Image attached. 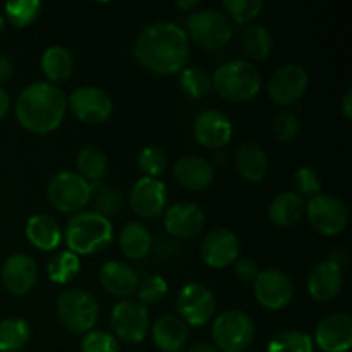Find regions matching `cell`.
Instances as JSON below:
<instances>
[{"label":"cell","mask_w":352,"mask_h":352,"mask_svg":"<svg viewBox=\"0 0 352 352\" xmlns=\"http://www.w3.org/2000/svg\"><path fill=\"white\" fill-rule=\"evenodd\" d=\"M188 33L177 24L153 23L138 34L133 55L141 67L158 76L181 72L189 62Z\"/></svg>","instance_id":"obj_1"},{"label":"cell","mask_w":352,"mask_h":352,"mask_svg":"<svg viewBox=\"0 0 352 352\" xmlns=\"http://www.w3.org/2000/svg\"><path fill=\"white\" fill-rule=\"evenodd\" d=\"M67 96L58 86L45 81L31 82L19 93L16 117L21 126L34 134H48L62 124Z\"/></svg>","instance_id":"obj_2"},{"label":"cell","mask_w":352,"mask_h":352,"mask_svg":"<svg viewBox=\"0 0 352 352\" xmlns=\"http://www.w3.org/2000/svg\"><path fill=\"white\" fill-rule=\"evenodd\" d=\"M65 246L74 254H95L113 239V226L98 212H82L69 219L64 232Z\"/></svg>","instance_id":"obj_3"},{"label":"cell","mask_w":352,"mask_h":352,"mask_svg":"<svg viewBox=\"0 0 352 352\" xmlns=\"http://www.w3.org/2000/svg\"><path fill=\"white\" fill-rule=\"evenodd\" d=\"M212 88L230 102H248L260 93L261 76L251 62L236 58L222 64L213 72Z\"/></svg>","instance_id":"obj_4"},{"label":"cell","mask_w":352,"mask_h":352,"mask_svg":"<svg viewBox=\"0 0 352 352\" xmlns=\"http://www.w3.org/2000/svg\"><path fill=\"white\" fill-rule=\"evenodd\" d=\"M98 302L88 291L79 287L65 289L57 299V315L67 330L88 333L98 322Z\"/></svg>","instance_id":"obj_5"},{"label":"cell","mask_w":352,"mask_h":352,"mask_svg":"<svg viewBox=\"0 0 352 352\" xmlns=\"http://www.w3.org/2000/svg\"><path fill=\"white\" fill-rule=\"evenodd\" d=\"M189 38L205 50H220L232 38L234 30L229 17L215 9L195 10L188 17Z\"/></svg>","instance_id":"obj_6"},{"label":"cell","mask_w":352,"mask_h":352,"mask_svg":"<svg viewBox=\"0 0 352 352\" xmlns=\"http://www.w3.org/2000/svg\"><path fill=\"white\" fill-rule=\"evenodd\" d=\"M212 339L220 351L244 352L254 339L253 320L239 309L223 311L213 322Z\"/></svg>","instance_id":"obj_7"},{"label":"cell","mask_w":352,"mask_h":352,"mask_svg":"<svg viewBox=\"0 0 352 352\" xmlns=\"http://www.w3.org/2000/svg\"><path fill=\"white\" fill-rule=\"evenodd\" d=\"M48 201L62 213H74L91 201V184L76 172H58L47 188Z\"/></svg>","instance_id":"obj_8"},{"label":"cell","mask_w":352,"mask_h":352,"mask_svg":"<svg viewBox=\"0 0 352 352\" xmlns=\"http://www.w3.org/2000/svg\"><path fill=\"white\" fill-rule=\"evenodd\" d=\"M110 327L116 339L127 344L143 342L150 330V313L140 301L124 299L117 302L110 315Z\"/></svg>","instance_id":"obj_9"},{"label":"cell","mask_w":352,"mask_h":352,"mask_svg":"<svg viewBox=\"0 0 352 352\" xmlns=\"http://www.w3.org/2000/svg\"><path fill=\"white\" fill-rule=\"evenodd\" d=\"M305 213L313 229L329 237L342 232L349 222L347 206L332 195H318L309 199Z\"/></svg>","instance_id":"obj_10"},{"label":"cell","mask_w":352,"mask_h":352,"mask_svg":"<svg viewBox=\"0 0 352 352\" xmlns=\"http://www.w3.org/2000/svg\"><path fill=\"white\" fill-rule=\"evenodd\" d=\"M175 306L182 322L191 327H203L215 315L217 301L206 285L191 282L179 291Z\"/></svg>","instance_id":"obj_11"},{"label":"cell","mask_w":352,"mask_h":352,"mask_svg":"<svg viewBox=\"0 0 352 352\" xmlns=\"http://www.w3.org/2000/svg\"><path fill=\"white\" fill-rule=\"evenodd\" d=\"M308 72L299 64L280 65L268 81V95L277 105L291 107L302 100L308 89Z\"/></svg>","instance_id":"obj_12"},{"label":"cell","mask_w":352,"mask_h":352,"mask_svg":"<svg viewBox=\"0 0 352 352\" xmlns=\"http://www.w3.org/2000/svg\"><path fill=\"white\" fill-rule=\"evenodd\" d=\"M67 105L72 116L85 124H102L112 116L113 103L103 89L96 86H81L69 95Z\"/></svg>","instance_id":"obj_13"},{"label":"cell","mask_w":352,"mask_h":352,"mask_svg":"<svg viewBox=\"0 0 352 352\" xmlns=\"http://www.w3.org/2000/svg\"><path fill=\"white\" fill-rule=\"evenodd\" d=\"M253 292L256 301L263 308L278 311L292 301L294 285L287 274L277 270V268H268V270L260 272L258 277L254 278Z\"/></svg>","instance_id":"obj_14"},{"label":"cell","mask_w":352,"mask_h":352,"mask_svg":"<svg viewBox=\"0 0 352 352\" xmlns=\"http://www.w3.org/2000/svg\"><path fill=\"white\" fill-rule=\"evenodd\" d=\"M167 186L160 179L141 177L133 184L129 203L138 217L146 220L158 219L167 206Z\"/></svg>","instance_id":"obj_15"},{"label":"cell","mask_w":352,"mask_h":352,"mask_svg":"<svg viewBox=\"0 0 352 352\" xmlns=\"http://www.w3.org/2000/svg\"><path fill=\"white\" fill-rule=\"evenodd\" d=\"M196 141L210 150H220L232 140V122L223 112L215 109L203 110L198 113L192 126Z\"/></svg>","instance_id":"obj_16"},{"label":"cell","mask_w":352,"mask_h":352,"mask_svg":"<svg viewBox=\"0 0 352 352\" xmlns=\"http://www.w3.org/2000/svg\"><path fill=\"white\" fill-rule=\"evenodd\" d=\"M315 342L323 352H346L352 344V318L349 313H332L318 322Z\"/></svg>","instance_id":"obj_17"},{"label":"cell","mask_w":352,"mask_h":352,"mask_svg":"<svg viewBox=\"0 0 352 352\" xmlns=\"http://www.w3.org/2000/svg\"><path fill=\"white\" fill-rule=\"evenodd\" d=\"M2 284L10 294L24 296L36 285L38 265L30 254L14 253L3 261L0 272Z\"/></svg>","instance_id":"obj_18"},{"label":"cell","mask_w":352,"mask_h":352,"mask_svg":"<svg viewBox=\"0 0 352 352\" xmlns=\"http://www.w3.org/2000/svg\"><path fill=\"white\" fill-rule=\"evenodd\" d=\"M239 237L229 229H217L206 234L201 243V258L208 267L226 268L239 258Z\"/></svg>","instance_id":"obj_19"},{"label":"cell","mask_w":352,"mask_h":352,"mask_svg":"<svg viewBox=\"0 0 352 352\" xmlns=\"http://www.w3.org/2000/svg\"><path fill=\"white\" fill-rule=\"evenodd\" d=\"M165 230L170 236L179 239H189V237L198 236L206 223L205 212L201 206L191 201L175 203L165 213Z\"/></svg>","instance_id":"obj_20"},{"label":"cell","mask_w":352,"mask_h":352,"mask_svg":"<svg viewBox=\"0 0 352 352\" xmlns=\"http://www.w3.org/2000/svg\"><path fill=\"white\" fill-rule=\"evenodd\" d=\"M342 268L336 261H322L308 277V292L316 302H329L342 291Z\"/></svg>","instance_id":"obj_21"},{"label":"cell","mask_w":352,"mask_h":352,"mask_svg":"<svg viewBox=\"0 0 352 352\" xmlns=\"http://www.w3.org/2000/svg\"><path fill=\"white\" fill-rule=\"evenodd\" d=\"M174 177L184 189L203 191L213 182L215 167L206 158L189 155V157H182L175 162Z\"/></svg>","instance_id":"obj_22"},{"label":"cell","mask_w":352,"mask_h":352,"mask_svg":"<svg viewBox=\"0 0 352 352\" xmlns=\"http://www.w3.org/2000/svg\"><path fill=\"white\" fill-rule=\"evenodd\" d=\"M100 284L116 298H129L138 291L140 278L131 265L112 260L107 261L100 270Z\"/></svg>","instance_id":"obj_23"},{"label":"cell","mask_w":352,"mask_h":352,"mask_svg":"<svg viewBox=\"0 0 352 352\" xmlns=\"http://www.w3.org/2000/svg\"><path fill=\"white\" fill-rule=\"evenodd\" d=\"M155 346L164 352H179L186 347L189 339L188 325L179 316L164 315L151 329Z\"/></svg>","instance_id":"obj_24"},{"label":"cell","mask_w":352,"mask_h":352,"mask_svg":"<svg viewBox=\"0 0 352 352\" xmlns=\"http://www.w3.org/2000/svg\"><path fill=\"white\" fill-rule=\"evenodd\" d=\"M26 237L38 250L54 251L60 244L62 230L57 220L45 213H38L28 219Z\"/></svg>","instance_id":"obj_25"},{"label":"cell","mask_w":352,"mask_h":352,"mask_svg":"<svg viewBox=\"0 0 352 352\" xmlns=\"http://www.w3.org/2000/svg\"><path fill=\"white\" fill-rule=\"evenodd\" d=\"M236 167L248 182H261L268 170V158L260 144L248 141L236 151Z\"/></svg>","instance_id":"obj_26"},{"label":"cell","mask_w":352,"mask_h":352,"mask_svg":"<svg viewBox=\"0 0 352 352\" xmlns=\"http://www.w3.org/2000/svg\"><path fill=\"white\" fill-rule=\"evenodd\" d=\"M306 212V201L294 191H285L275 196L268 208V217L277 227L296 226Z\"/></svg>","instance_id":"obj_27"},{"label":"cell","mask_w":352,"mask_h":352,"mask_svg":"<svg viewBox=\"0 0 352 352\" xmlns=\"http://www.w3.org/2000/svg\"><path fill=\"white\" fill-rule=\"evenodd\" d=\"M119 244L126 258L143 260L153 248V239L146 226L141 222H127L120 230Z\"/></svg>","instance_id":"obj_28"},{"label":"cell","mask_w":352,"mask_h":352,"mask_svg":"<svg viewBox=\"0 0 352 352\" xmlns=\"http://www.w3.org/2000/svg\"><path fill=\"white\" fill-rule=\"evenodd\" d=\"M41 71L48 78L50 85L67 81L74 71V58L71 52L60 45L47 48L41 55Z\"/></svg>","instance_id":"obj_29"},{"label":"cell","mask_w":352,"mask_h":352,"mask_svg":"<svg viewBox=\"0 0 352 352\" xmlns=\"http://www.w3.org/2000/svg\"><path fill=\"white\" fill-rule=\"evenodd\" d=\"M241 45L248 57L254 60H263L274 48V38L270 31L261 24H250L241 33Z\"/></svg>","instance_id":"obj_30"},{"label":"cell","mask_w":352,"mask_h":352,"mask_svg":"<svg viewBox=\"0 0 352 352\" xmlns=\"http://www.w3.org/2000/svg\"><path fill=\"white\" fill-rule=\"evenodd\" d=\"M79 175L88 182H100L109 170V158L98 146H85L76 157Z\"/></svg>","instance_id":"obj_31"},{"label":"cell","mask_w":352,"mask_h":352,"mask_svg":"<svg viewBox=\"0 0 352 352\" xmlns=\"http://www.w3.org/2000/svg\"><path fill=\"white\" fill-rule=\"evenodd\" d=\"M31 337L26 320L10 316L0 322V352H17L23 349Z\"/></svg>","instance_id":"obj_32"},{"label":"cell","mask_w":352,"mask_h":352,"mask_svg":"<svg viewBox=\"0 0 352 352\" xmlns=\"http://www.w3.org/2000/svg\"><path fill=\"white\" fill-rule=\"evenodd\" d=\"M81 272V261L78 254L71 253L69 250L60 251L55 254L47 265V274L54 284L64 285L74 280L78 274Z\"/></svg>","instance_id":"obj_33"},{"label":"cell","mask_w":352,"mask_h":352,"mask_svg":"<svg viewBox=\"0 0 352 352\" xmlns=\"http://www.w3.org/2000/svg\"><path fill=\"white\" fill-rule=\"evenodd\" d=\"M315 342L308 333L301 330L278 332L268 344V352H313Z\"/></svg>","instance_id":"obj_34"},{"label":"cell","mask_w":352,"mask_h":352,"mask_svg":"<svg viewBox=\"0 0 352 352\" xmlns=\"http://www.w3.org/2000/svg\"><path fill=\"white\" fill-rule=\"evenodd\" d=\"M179 82L182 91L191 98H203L212 89V76L198 65H186L181 71Z\"/></svg>","instance_id":"obj_35"},{"label":"cell","mask_w":352,"mask_h":352,"mask_svg":"<svg viewBox=\"0 0 352 352\" xmlns=\"http://www.w3.org/2000/svg\"><path fill=\"white\" fill-rule=\"evenodd\" d=\"M40 0H16V2H7L3 10L9 23L16 28H26L33 24L41 14Z\"/></svg>","instance_id":"obj_36"},{"label":"cell","mask_w":352,"mask_h":352,"mask_svg":"<svg viewBox=\"0 0 352 352\" xmlns=\"http://www.w3.org/2000/svg\"><path fill=\"white\" fill-rule=\"evenodd\" d=\"M222 6L226 9V12L237 24H248L250 26L261 14L265 3L261 0H223Z\"/></svg>","instance_id":"obj_37"},{"label":"cell","mask_w":352,"mask_h":352,"mask_svg":"<svg viewBox=\"0 0 352 352\" xmlns=\"http://www.w3.org/2000/svg\"><path fill=\"white\" fill-rule=\"evenodd\" d=\"M138 298L143 306L158 305L167 296L168 284L160 275H150L138 284Z\"/></svg>","instance_id":"obj_38"},{"label":"cell","mask_w":352,"mask_h":352,"mask_svg":"<svg viewBox=\"0 0 352 352\" xmlns=\"http://www.w3.org/2000/svg\"><path fill=\"white\" fill-rule=\"evenodd\" d=\"M91 198H95L96 208L100 215H113L120 212L124 206V199L120 191L109 188V186H91Z\"/></svg>","instance_id":"obj_39"},{"label":"cell","mask_w":352,"mask_h":352,"mask_svg":"<svg viewBox=\"0 0 352 352\" xmlns=\"http://www.w3.org/2000/svg\"><path fill=\"white\" fill-rule=\"evenodd\" d=\"M138 165L144 172V177L157 179L167 168V155L158 146H144L138 155Z\"/></svg>","instance_id":"obj_40"},{"label":"cell","mask_w":352,"mask_h":352,"mask_svg":"<svg viewBox=\"0 0 352 352\" xmlns=\"http://www.w3.org/2000/svg\"><path fill=\"white\" fill-rule=\"evenodd\" d=\"M299 129H301V120H299L298 113L292 110H282L274 120V136L277 138L280 143H291L298 138Z\"/></svg>","instance_id":"obj_41"},{"label":"cell","mask_w":352,"mask_h":352,"mask_svg":"<svg viewBox=\"0 0 352 352\" xmlns=\"http://www.w3.org/2000/svg\"><path fill=\"white\" fill-rule=\"evenodd\" d=\"M81 352H119V342L105 330H91L85 333Z\"/></svg>","instance_id":"obj_42"},{"label":"cell","mask_w":352,"mask_h":352,"mask_svg":"<svg viewBox=\"0 0 352 352\" xmlns=\"http://www.w3.org/2000/svg\"><path fill=\"white\" fill-rule=\"evenodd\" d=\"M294 184L298 189V195L301 196H309V198H315L322 192V181H320V175L316 174L313 168L309 167H301L294 174Z\"/></svg>","instance_id":"obj_43"},{"label":"cell","mask_w":352,"mask_h":352,"mask_svg":"<svg viewBox=\"0 0 352 352\" xmlns=\"http://www.w3.org/2000/svg\"><path fill=\"white\" fill-rule=\"evenodd\" d=\"M234 263H236L234 265V270H236L237 278L244 282H254V278L260 274L256 263L251 258H237Z\"/></svg>","instance_id":"obj_44"},{"label":"cell","mask_w":352,"mask_h":352,"mask_svg":"<svg viewBox=\"0 0 352 352\" xmlns=\"http://www.w3.org/2000/svg\"><path fill=\"white\" fill-rule=\"evenodd\" d=\"M14 72V64H12V58L7 57V55L0 54V86L3 82H7L10 79Z\"/></svg>","instance_id":"obj_45"},{"label":"cell","mask_w":352,"mask_h":352,"mask_svg":"<svg viewBox=\"0 0 352 352\" xmlns=\"http://www.w3.org/2000/svg\"><path fill=\"white\" fill-rule=\"evenodd\" d=\"M340 107H342L344 117H346V119H352V88H349L344 93Z\"/></svg>","instance_id":"obj_46"},{"label":"cell","mask_w":352,"mask_h":352,"mask_svg":"<svg viewBox=\"0 0 352 352\" xmlns=\"http://www.w3.org/2000/svg\"><path fill=\"white\" fill-rule=\"evenodd\" d=\"M9 107H10L9 93L6 91V88H2V86H0V120L7 116V112H9Z\"/></svg>","instance_id":"obj_47"},{"label":"cell","mask_w":352,"mask_h":352,"mask_svg":"<svg viewBox=\"0 0 352 352\" xmlns=\"http://www.w3.org/2000/svg\"><path fill=\"white\" fill-rule=\"evenodd\" d=\"M175 6H177L179 9H182V10H186V12L191 14L199 7V0H179Z\"/></svg>","instance_id":"obj_48"},{"label":"cell","mask_w":352,"mask_h":352,"mask_svg":"<svg viewBox=\"0 0 352 352\" xmlns=\"http://www.w3.org/2000/svg\"><path fill=\"white\" fill-rule=\"evenodd\" d=\"M188 352H219V349H215L213 346H210V344H195L192 347H189Z\"/></svg>","instance_id":"obj_49"},{"label":"cell","mask_w":352,"mask_h":352,"mask_svg":"<svg viewBox=\"0 0 352 352\" xmlns=\"http://www.w3.org/2000/svg\"><path fill=\"white\" fill-rule=\"evenodd\" d=\"M3 28H6V19H3V16L0 14V33L3 31Z\"/></svg>","instance_id":"obj_50"}]
</instances>
